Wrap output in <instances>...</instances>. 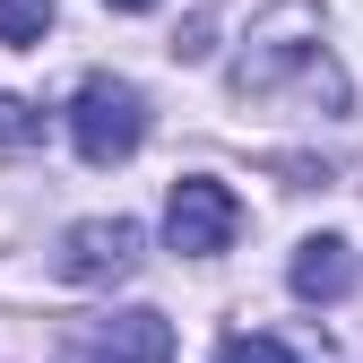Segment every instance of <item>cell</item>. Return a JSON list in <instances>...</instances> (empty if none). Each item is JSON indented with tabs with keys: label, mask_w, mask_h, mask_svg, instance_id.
Instances as JSON below:
<instances>
[{
	"label": "cell",
	"mask_w": 363,
	"mask_h": 363,
	"mask_svg": "<svg viewBox=\"0 0 363 363\" xmlns=\"http://www.w3.org/2000/svg\"><path fill=\"white\" fill-rule=\"evenodd\" d=\"M225 86H234L242 104H311V113H346V104H354V86H346V69H337V52H329L311 0H277V9L242 35Z\"/></svg>",
	"instance_id": "cell-1"
},
{
	"label": "cell",
	"mask_w": 363,
	"mask_h": 363,
	"mask_svg": "<svg viewBox=\"0 0 363 363\" xmlns=\"http://www.w3.org/2000/svg\"><path fill=\"white\" fill-rule=\"evenodd\" d=\"M69 147L86 156V164H130V156H139L147 147V96H139V86H130V78H113V69H86L78 86H69Z\"/></svg>",
	"instance_id": "cell-2"
},
{
	"label": "cell",
	"mask_w": 363,
	"mask_h": 363,
	"mask_svg": "<svg viewBox=\"0 0 363 363\" xmlns=\"http://www.w3.org/2000/svg\"><path fill=\"white\" fill-rule=\"evenodd\" d=\"M52 9H61V0H0V43H18V52L43 43V35H52Z\"/></svg>",
	"instance_id": "cell-8"
},
{
	"label": "cell",
	"mask_w": 363,
	"mask_h": 363,
	"mask_svg": "<svg viewBox=\"0 0 363 363\" xmlns=\"http://www.w3.org/2000/svg\"><path fill=\"white\" fill-rule=\"evenodd\" d=\"M43 139V104L35 96H0V147H26Z\"/></svg>",
	"instance_id": "cell-9"
},
{
	"label": "cell",
	"mask_w": 363,
	"mask_h": 363,
	"mask_svg": "<svg viewBox=\"0 0 363 363\" xmlns=\"http://www.w3.org/2000/svg\"><path fill=\"white\" fill-rule=\"evenodd\" d=\"M286 286H294V303H346L354 294V242L346 234H303L294 259H286Z\"/></svg>",
	"instance_id": "cell-6"
},
{
	"label": "cell",
	"mask_w": 363,
	"mask_h": 363,
	"mask_svg": "<svg viewBox=\"0 0 363 363\" xmlns=\"http://www.w3.org/2000/svg\"><path fill=\"white\" fill-rule=\"evenodd\" d=\"M61 363H182V346H173V320L164 311H113V320H86L69 346H61Z\"/></svg>",
	"instance_id": "cell-5"
},
{
	"label": "cell",
	"mask_w": 363,
	"mask_h": 363,
	"mask_svg": "<svg viewBox=\"0 0 363 363\" xmlns=\"http://www.w3.org/2000/svg\"><path fill=\"white\" fill-rule=\"evenodd\" d=\"M216 363H337V354L311 337H286V329H234L216 346Z\"/></svg>",
	"instance_id": "cell-7"
},
{
	"label": "cell",
	"mask_w": 363,
	"mask_h": 363,
	"mask_svg": "<svg viewBox=\"0 0 363 363\" xmlns=\"http://www.w3.org/2000/svg\"><path fill=\"white\" fill-rule=\"evenodd\" d=\"M164 242L182 259H225V251L242 242V199L225 191L216 173H182L173 199H164Z\"/></svg>",
	"instance_id": "cell-4"
},
{
	"label": "cell",
	"mask_w": 363,
	"mask_h": 363,
	"mask_svg": "<svg viewBox=\"0 0 363 363\" xmlns=\"http://www.w3.org/2000/svg\"><path fill=\"white\" fill-rule=\"evenodd\" d=\"M104 9H156V0H104Z\"/></svg>",
	"instance_id": "cell-10"
},
{
	"label": "cell",
	"mask_w": 363,
	"mask_h": 363,
	"mask_svg": "<svg viewBox=\"0 0 363 363\" xmlns=\"http://www.w3.org/2000/svg\"><path fill=\"white\" fill-rule=\"evenodd\" d=\"M139 259H147V225L139 216H78L69 234H61V286H86V294H104V286H130L139 277Z\"/></svg>",
	"instance_id": "cell-3"
}]
</instances>
